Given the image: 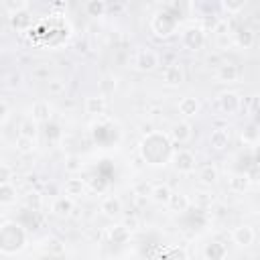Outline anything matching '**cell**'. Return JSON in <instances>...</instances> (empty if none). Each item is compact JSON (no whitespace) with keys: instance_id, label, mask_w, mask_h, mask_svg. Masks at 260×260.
Listing matches in <instances>:
<instances>
[{"instance_id":"obj_1","label":"cell","mask_w":260,"mask_h":260,"mask_svg":"<svg viewBox=\"0 0 260 260\" xmlns=\"http://www.w3.org/2000/svg\"><path fill=\"white\" fill-rule=\"evenodd\" d=\"M0 240H2V252H4V254H14V252H18V250L24 248L26 234H24V230H22L20 223H16V221H6V223L2 225V236H0Z\"/></svg>"},{"instance_id":"obj_2","label":"cell","mask_w":260,"mask_h":260,"mask_svg":"<svg viewBox=\"0 0 260 260\" xmlns=\"http://www.w3.org/2000/svg\"><path fill=\"white\" fill-rule=\"evenodd\" d=\"M134 69L136 71H142V73H146V71H152V69H156V65H158V55L152 51V49H142V51H138L136 55H134Z\"/></svg>"},{"instance_id":"obj_3","label":"cell","mask_w":260,"mask_h":260,"mask_svg":"<svg viewBox=\"0 0 260 260\" xmlns=\"http://www.w3.org/2000/svg\"><path fill=\"white\" fill-rule=\"evenodd\" d=\"M183 45L189 51H199L205 45V30L201 26H189L183 32Z\"/></svg>"},{"instance_id":"obj_4","label":"cell","mask_w":260,"mask_h":260,"mask_svg":"<svg viewBox=\"0 0 260 260\" xmlns=\"http://www.w3.org/2000/svg\"><path fill=\"white\" fill-rule=\"evenodd\" d=\"M240 95L236 93V91H221L219 93V98H217V108H219V112L221 114H225V116H232V114H236L238 110H240Z\"/></svg>"},{"instance_id":"obj_5","label":"cell","mask_w":260,"mask_h":260,"mask_svg":"<svg viewBox=\"0 0 260 260\" xmlns=\"http://www.w3.org/2000/svg\"><path fill=\"white\" fill-rule=\"evenodd\" d=\"M173 165L179 173H193L195 171V154L191 150H179L173 156Z\"/></svg>"},{"instance_id":"obj_6","label":"cell","mask_w":260,"mask_h":260,"mask_svg":"<svg viewBox=\"0 0 260 260\" xmlns=\"http://www.w3.org/2000/svg\"><path fill=\"white\" fill-rule=\"evenodd\" d=\"M232 240H234V244H238V246H242V248H248V246L254 244L256 232H254L252 225L244 223V225H238V228L232 232Z\"/></svg>"},{"instance_id":"obj_7","label":"cell","mask_w":260,"mask_h":260,"mask_svg":"<svg viewBox=\"0 0 260 260\" xmlns=\"http://www.w3.org/2000/svg\"><path fill=\"white\" fill-rule=\"evenodd\" d=\"M169 136H171L173 142H177V144H185V142H189L191 136H193V126H191L189 122H177V124H173Z\"/></svg>"},{"instance_id":"obj_8","label":"cell","mask_w":260,"mask_h":260,"mask_svg":"<svg viewBox=\"0 0 260 260\" xmlns=\"http://www.w3.org/2000/svg\"><path fill=\"white\" fill-rule=\"evenodd\" d=\"M183 79H185V75H183V69H181L179 63L169 65V67L165 69V73H162V81H165V85H169V87H177V85H181Z\"/></svg>"},{"instance_id":"obj_9","label":"cell","mask_w":260,"mask_h":260,"mask_svg":"<svg viewBox=\"0 0 260 260\" xmlns=\"http://www.w3.org/2000/svg\"><path fill=\"white\" fill-rule=\"evenodd\" d=\"M215 77H217V81H221V83H232V81H238L240 69H238L236 63H221V67L217 69Z\"/></svg>"},{"instance_id":"obj_10","label":"cell","mask_w":260,"mask_h":260,"mask_svg":"<svg viewBox=\"0 0 260 260\" xmlns=\"http://www.w3.org/2000/svg\"><path fill=\"white\" fill-rule=\"evenodd\" d=\"M199 110H201V104H199V100L193 98V95H185V98L179 102V114L185 116V118H193V116H197Z\"/></svg>"},{"instance_id":"obj_11","label":"cell","mask_w":260,"mask_h":260,"mask_svg":"<svg viewBox=\"0 0 260 260\" xmlns=\"http://www.w3.org/2000/svg\"><path fill=\"white\" fill-rule=\"evenodd\" d=\"M51 104L49 102H45V100H39V102H35L32 104V108H30V118L35 120V122H49L51 120Z\"/></svg>"},{"instance_id":"obj_12","label":"cell","mask_w":260,"mask_h":260,"mask_svg":"<svg viewBox=\"0 0 260 260\" xmlns=\"http://www.w3.org/2000/svg\"><path fill=\"white\" fill-rule=\"evenodd\" d=\"M106 106H108V102H106V98H104L102 93H100V95H89V98H85V112L91 114V116L104 114V112H106Z\"/></svg>"},{"instance_id":"obj_13","label":"cell","mask_w":260,"mask_h":260,"mask_svg":"<svg viewBox=\"0 0 260 260\" xmlns=\"http://www.w3.org/2000/svg\"><path fill=\"white\" fill-rule=\"evenodd\" d=\"M228 144H230V132L228 130H223V128L211 130V134H209V146L213 150H223V148H228Z\"/></svg>"},{"instance_id":"obj_14","label":"cell","mask_w":260,"mask_h":260,"mask_svg":"<svg viewBox=\"0 0 260 260\" xmlns=\"http://www.w3.org/2000/svg\"><path fill=\"white\" fill-rule=\"evenodd\" d=\"M100 209H102V213L108 215V217H118V215L122 213V201H120L118 197L110 195V197H106V199L102 201Z\"/></svg>"},{"instance_id":"obj_15","label":"cell","mask_w":260,"mask_h":260,"mask_svg":"<svg viewBox=\"0 0 260 260\" xmlns=\"http://www.w3.org/2000/svg\"><path fill=\"white\" fill-rule=\"evenodd\" d=\"M248 185H250V177L244 173H236L228 179V187L232 193H244L248 189Z\"/></svg>"},{"instance_id":"obj_16","label":"cell","mask_w":260,"mask_h":260,"mask_svg":"<svg viewBox=\"0 0 260 260\" xmlns=\"http://www.w3.org/2000/svg\"><path fill=\"white\" fill-rule=\"evenodd\" d=\"M53 213L55 215H59V217H65V215H69L71 211H73V199L71 197H67V195H63V197H57L55 201H53Z\"/></svg>"},{"instance_id":"obj_17","label":"cell","mask_w":260,"mask_h":260,"mask_svg":"<svg viewBox=\"0 0 260 260\" xmlns=\"http://www.w3.org/2000/svg\"><path fill=\"white\" fill-rule=\"evenodd\" d=\"M197 179L201 185L205 187H211L215 181H217V169L213 165H203L199 171H197Z\"/></svg>"},{"instance_id":"obj_18","label":"cell","mask_w":260,"mask_h":260,"mask_svg":"<svg viewBox=\"0 0 260 260\" xmlns=\"http://www.w3.org/2000/svg\"><path fill=\"white\" fill-rule=\"evenodd\" d=\"M167 205L171 207V211H177V213H183V211H187V209H189V205H191V201H189V197H187L185 193H173Z\"/></svg>"},{"instance_id":"obj_19","label":"cell","mask_w":260,"mask_h":260,"mask_svg":"<svg viewBox=\"0 0 260 260\" xmlns=\"http://www.w3.org/2000/svg\"><path fill=\"white\" fill-rule=\"evenodd\" d=\"M228 254V248L221 242H211L205 246V258L207 260H223Z\"/></svg>"},{"instance_id":"obj_20","label":"cell","mask_w":260,"mask_h":260,"mask_svg":"<svg viewBox=\"0 0 260 260\" xmlns=\"http://www.w3.org/2000/svg\"><path fill=\"white\" fill-rule=\"evenodd\" d=\"M37 132H39V122H35L32 118H24L18 126V134L24 136V138H37Z\"/></svg>"},{"instance_id":"obj_21","label":"cell","mask_w":260,"mask_h":260,"mask_svg":"<svg viewBox=\"0 0 260 260\" xmlns=\"http://www.w3.org/2000/svg\"><path fill=\"white\" fill-rule=\"evenodd\" d=\"M12 201H16V187L12 183H2L0 185V203L8 205Z\"/></svg>"},{"instance_id":"obj_22","label":"cell","mask_w":260,"mask_h":260,"mask_svg":"<svg viewBox=\"0 0 260 260\" xmlns=\"http://www.w3.org/2000/svg\"><path fill=\"white\" fill-rule=\"evenodd\" d=\"M173 191L167 187V185H154L152 191H150V197L156 201V203H169Z\"/></svg>"},{"instance_id":"obj_23","label":"cell","mask_w":260,"mask_h":260,"mask_svg":"<svg viewBox=\"0 0 260 260\" xmlns=\"http://www.w3.org/2000/svg\"><path fill=\"white\" fill-rule=\"evenodd\" d=\"M8 18H10V24H12L14 28H26V26L30 24V14H28V10L14 12V14H10Z\"/></svg>"},{"instance_id":"obj_24","label":"cell","mask_w":260,"mask_h":260,"mask_svg":"<svg viewBox=\"0 0 260 260\" xmlns=\"http://www.w3.org/2000/svg\"><path fill=\"white\" fill-rule=\"evenodd\" d=\"M236 43L242 47V49H250L252 45H254V32L250 30V28H240L238 32H236Z\"/></svg>"},{"instance_id":"obj_25","label":"cell","mask_w":260,"mask_h":260,"mask_svg":"<svg viewBox=\"0 0 260 260\" xmlns=\"http://www.w3.org/2000/svg\"><path fill=\"white\" fill-rule=\"evenodd\" d=\"M83 193V181L81 179H67L65 181V195L67 197H79Z\"/></svg>"},{"instance_id":"obj_26","label":"cell","mask_w":260,"mask_h":260,"mask_svg":"<svg viewBox=\"0 0 260 260\" xmlns=\"http://www.w3.org/2000/svg\"><path fill=\"white\" fill-rule=\"evenodd\" d=\"M110 238H112L114 244H124V242L130 238V230L124 228L122 223H120V225H114V228L110 230Z\"/></svg>"},{"instance_id":"obj_27","label":"cell","mask_w":260,"mask_h":260,"mask_svg":"<svg viewBox=\"0 0 260 260\" xmlns=\"http://www.w3.org/2000/svg\"><path fill=\"white\" fill-rule=\"evenodd\" d=\"M106 2L104 0H89L87 4H85V12L89 14V16H104V12H106Z\"/></svg>"},{"instance_id":"obj_28","label":"cell","mask_w":260,"mask_h":260,"mask_svg":"<svg viewBox=\"0 0 260 260\" xmlns=\"http://www.w3.org/2000/svg\"><path fill=\"white\" fill-rule=\"evenodd\" d=\"M14 148H16L18 152H22V154H28V152L35 150V140H32V138H24V136L18 134V138L14 140Z\"/></svg>"},{"instance_id":"obj_29","label":"cell","mask_w":260,"mask_h":260,"mask_svg":"<svg viewBox=\"0 0 260 260\" xmlns=\"http://www.w3.org/2000/svg\"><path fill=\"white\" fill-rule=\"evenodd\" d=\"M2 6H4V10H8V14H14V12H20V10H26L28 2L26 0H4Z\"/></svg>"},{"instance_id":"obj_30","label":"cell","mask_w":260,"mask_h":260,"mask_svg":"<svg viewBox=\"0 0 260 260\" xmlns=\"http://www.w3.org/2000/svg\"><path fill=\"white\" fill-rule=\"evenodd\" d=\"M30 75H32V79H37V81H51V69H49V65H45V63L37 65Z\"/></svg>"},{"instance_id":"obj_31","label":"cell","mask_w":260,"mask_h":260,"mask_svg":"<svg viewBox=\"0 0 260 260\" xmlns=\"http://www.w3.org/2000/svg\"><path fill=\"white\" fill-rule=\"evenodd\" d=\"M260 138V128L256 124H248L244 130H242V140L244 142H256Z\"/></svg>"},{"instance_id":"obj_32","label":"cell","mask_w":260,"mask_h":260,"mask_svg":"<svg viewBox=\"0 0 260 260\" xmlns=\"http://www.w3.org/2000/svg\"><path fill=\"white\" fill-rule=\"evenodd\" d=\"M20 83H22V75H20L18 71H10V73L4 77V85H6L8 89H16Z\"/></svg>"},{"instance_id":"obj_33","label":"cell","mask_w":260,"mask_h":260,"mask_svg":"<svg viewBox=\"0 0 260 260\" xmlns=\"http://www.w3.org/2000/svg\"><path fill=\"white\" fill-rule=\"evenodd\" d=\"M47 89L51 95H61V93H65V81L63 79H51L47 83Z\"/></svg>"},{"instance_id":"obj_34","label":"cell","mask_w":260,"mask_h":260,"mask_svg":"<svg viewBox=\"0 0 260 260\" xmlns=\"http://www.w3.org/2000/svg\"><path fill=\"white\" fill-rule=\"evenodd\" d=\"M47 252H49V254H55V256H61V254L65 252V246H63L61 240L51 238V240L47 242Z\"/></svg>"},{"instance_id":"obj_35","label":"cell","mask_w":260,"mask_h":260,"mask_svg":"<svg viewBox=\"0 0 260 260\" xmlns=\"http://www.w3.org/2000/svg\"><path fill=\"white\" fill-rule=\"evenodd\" d=\"M100 89H102V95H104V93H110V91H114V89H116V77H112V75H106V77L100 81Z\"/></svg>"},{"instance_id":"obj_36","label":"cell","mask_w":260,"mask_h":260,"mask_svg":"<svg viewBox=\"0 0 260 260\" xmlns=\"http://www.w3.org/2000/svg\"><path fill=\"white\" fill-rule=\"evenodd\" d=\"M65 171H67V173H77V171H81V160H79V156H67V160H65Z\"/></svg>"},{"instance_id":"obj_37","label":"cell","mask_w":260,"mask_h":260,"mask_svg":"<svg viewBox=\"0 0 260 260\" xmlns=\"http://www.w3.org/2000/svg\"><path fill=\"white\" fill-rule=\"evenodd\" d=\"M165 260H187V254H185L183 250H179V248H171V250L167 252Z\"/></svg>"},{"instance_id":"obj_38","label":"cell","mask_w":260,"mask_h":260,"mask_svg":"<svg viewBox=\"0 0 260 260\" xmlns=\"http://www.w3.org/2000/svg\"><path fill=\"white\" fill-rule=\"evenodd\" d=\"M10 179H12V171H10V167L6 162H2L0 165V185L2 183H10Z\"/></svg>"},{"instance_id":"obj_39","label":"cell","mask_w":260,"mask_h":260,"mask_svg":"<svg viewBox=\"0 0 260 260\" xmlns=\"http://www.w3.org/2000/svg\"><path fill=\"white\" fill-rule=\"evenodd\" d=\"M8 116H10L8 102H6V100H2V102H0V124H6V122H8Z\"/></svg>"},{"instance_id":"obj_40","label":"cell","mask_w":260,"mask_h":260,"mask_svg":"<svg viewBox=\"0 0 260 260\" xmlns=\"http://www.w3.org/2000/svg\"><path fill=\"white\" fill-rule=\"evenodd\" d=\"M26 205L32 207V209H39V207H41V197H39L37 193H30L28 199H26Z\"/></svg>"},{"instance_id":"obj_41","label":"cell","mask_w":260,"mask_h":260,"mask_svg":"<svg viewBox=\"0 0 260 260\" xmlns=\"http://www.w3.org/2000/svg\"><path fill=\"white\" fill-rule=\"evenodd\" d=\"M223 8L228 12H238V10L244 8V2H223Z\"/></svg>"},{"instance_id":"obj_42","label":"cell","mask_w":260,"mask_h":260,"mask_svg":"<svg viewBox=\"0 0 260 260\" xmlns=\"http://www.w3.org/2000/svg\"><path fill=\"white\" fill-rule=\"evenodd\" d=\"M221 63H223V61H221V57H219L217 53H213V55L207 57V65H209V67H217V69H219Z\"/></svg>"},{"instance_id":"obj_43","label":"cell","mask_w":260,"mask_h":260,"mask_svg":"<svg viewBox=\"0 0 260 260\" xmlns=\"http://www.w3.org/2000/svg\"><path fill=\"white\" fill-rule=\"evenodd\" d=\"M122 225H124V228H128V230L132 232V230H136V228H138V219H136V217H126Z\"/></svg>"}]
</instances>
